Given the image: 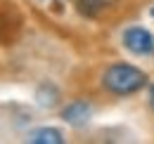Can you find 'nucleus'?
<instances>
[{
    "label": "nucleus",
    "instance_id": "nucleus-2",
    "mask_svg": "<svg viewBox=\"0 0 154 144\" xmlns=\"http://www.w3.org/2000/svg\"><path fill=\"white\" fill-rule=\"evenodd\" d=\"M123 45L133 54H149L154 52V36L142 26H131L123 31Z\"/></svg>",
    "mask_w": 154,
    "mask_h": 144
},
{
    "label": "nucleus",
    "instance_id": "nucleus-3",
    "mask_svg": "<svg viewBox=\"0 0 154 144\" xmlns=\"http://www.w3.org/2000/svg\"><path fill=\"white\" fill-rule=\"evenodd\" d=\"M62 118L74 128H83L88 121H90V104H85L83 99H76L71 104H66L64 111H62Z\"/></svg>",
    "mask_w": 154,
    "mask_h": 144
},
{
    "label": "nucleus",
    "instance_id": "nucleus-1",
    "mask_svg": "<svg viewBox=\"0 0 154 144\" xmlns=\"http://www.w3.org/2000/svg\"><path fill=\"white\" fill-rule=\"evenodd\" d=\"M145 83H147V76L131 64H112L102 76V85L112 94H121V97L142 90Z\"/></svg>",
    "mask_w": 154,
    "mask_h": 144
},
{
    "label": "nucleus",
    "instance_id": "nucleus-5",
    "mask_svg": "<svg viewBox=\"0 0 154 144\" xmlns=\"http://www.w3.org/2000/svg\"><path fill=\"white\" fill-rule=\"evenodd\" d=\"M114 0H78V12L88 19H95L100 17L107 7H112Z\"/></svg>",
    "mask_w": 154,
    "mask_h": 144
},
{
    "label": "nucleus",
    "instance_id": "nucleus-7",
    "mask_svg": "<svg viewBox=\"0 0 154 144\" xmlns=\"http://www.w3.org/2000/svg\"><path fill=\"white\" fill-rule=\"evenodd\" d=\"M149 106H152V111H154V85H152V90H149Z\"/></svg>",
    "mask_w": 154,
    "mask_h": 144
},
{
    "label": "nucleus",
    "instance_id": "nucleus-8",
    "mask_svg": "<svg viewBox=\"0 0 154 144\" xmlns=\"http://www.w3.org/2000/svg\"><path fill=\"white\" fill-rule=\"evenodd\" d=\"M152 17H154V10H152Z\"/></svg>",
    "mask_w": 154,
    "mask_h": 144
},
{
    "label": "nucleus",
    "instance_id": "nucleus-6",
    "mask_svg": "<svg viewBox=\"0 0 154 144\" xmlns=\"http://www.w3.org/2000/svg\"><path fill=\"white\" fill-rule=\"evenodd\" d=\"M36 99H38V104L43 109H52L55 104H57V99H59V92H57V88H55L52 83H45V85L38 88Z\"/></svg>",
    "mask_w": 154,
    "mask_h": 144
},
{
    "label": "nucleus",
    "instance_id": "nucleus-4",
    "mask_svg": "<svg viewBox=\"0 0 154 144\" xmlns=\"http://www.w3.org/2000/svg\"><path fill=\"white\" fill-rule=\"evenodd\" d=\"M29 142L31 144H62L64 135L57 128H38V130L29 132Z\"/></svg>",
    "mask_w": 154,
    "mask_h": 144
}]
</instances>
